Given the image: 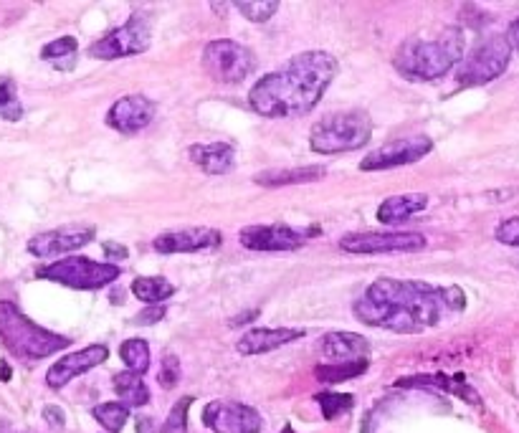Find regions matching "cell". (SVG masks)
<instances>
[{
  "mask_svg": "<svg viewBox=\"0 0 519 433\" xmlns=\"http://www.w3.org/2000/svg\"><path fill=\"white\" fill-rule=\"evenodd\" d=\"M0 433H16L13 431V426L8 421H3V418H0Z\"/></svg>",
  "mask_w": 519,
  "mask_h": 433,
  "instance_id": "43",
  "label": "cell"
},
{
  "mask_svg": "<svg viewBox=\"0 0 519 433\" xmlns=\"http://www.w3.org/2000/svg\"><path fill=\"white\" fill-rule=\"evenodd\" d=\"M368 360H355V363H325L314 370L319 383H345V380L357 378L368 370Z\"/></svg>",
  "mask_w": 519,
  "mask_h": 433,
  "instance_id": "26",
  "label": "cell"
},
{
  "mask_svg": "<svg viewBox=\"0 0 519 433\" xmlns=\"http://www.w3.org/2000/svg\"><path fill=\"white\" fill-rule=\"evenodd\" d=\"M190 160H193L203 173L208 175H226L236 163V150L228 142H208V145L190 147Z\"/></svg>",
  "mask_w": 519,
  "mask_h": 433,
  "instance_id": "20",
  "label": "cell"
},
{
  "mask_svg": "<svg viewBox=\"0 0 519 433\" xmlns=\"http://www.w3.org/2000/svg\"><path fill=\"white\" fill-rule=\"evenodd\" d=\"M322 355L330 363H355V360H368L370 342L355 332H330L322 340Z\"/></svg>",
  "mask_w": 519,
  "mask_h": 433,
  "instance_id": "18",
  "label": "cell"
},
{
  "mask_svg": "<svg viewBox=\"0 0 519 433\" xmlns=\"http://www.w3.org/2000/svg\"><path fill=\"white\" fill-rule=\"evenodd\" d=\"M431 150L433 140L428 135L398 137V140L385 142L383 147H378L368 157H363L360 170H365V173H380V170L403 168V165H413L418 160H423Z\"/></svg>",
  "mask_w": 519,
  "mask_h": 433,
  "instance_id": "11",
  "label": "cell"
},
{
  "mask_svg": "<svg viewBox=\"0 0 519 433\" xmlns=\"http://www.w3.org/2000/svg\"><path fill=\"white\" fill-rule=\"evenodd\" d=\"M44 418H46V421H49L54 428H64V423H66L64 411H61L59 406H46V408H44Z\"/></svg>",
  "mask_w": 519,
  "mask_h": 433,
  "instance_id": "37",
  "label": "cell"
},
{
  "mask_svg": "<svg viewBox=\"0 0 519 433\" xmlns=\"http://www.w3.org/2000/svg\"><path fill=\"white\" fill-rule=\"evenodd\" d=\"M163 388H175V383L180 380V360L175 355H165L163 365H160V375H157Z\"/></svg>",
  "mask_w": 519,
  "mask_h": 433,
  "instance_id": "35",
  "label": "cell"
},
{
  "mask_svg": "<svg viewBox=\"0 0 519 433\" xmlns=\"http://www.w3.org/2000/svg\"><path fill=\"white\" fill-rule=\"evenodd\" d=\"M337 69L340 64L327 51H304L292 56L282 69L261 76L251 87V109L266 120H289L309 114L330 89Z\"/></svg>",
  "mask_w": 519,
  "mask_h": 433,
  "instance_id": "2",
  "label": "cell"
},
{
  "mask_svg": "<svg viewBox=\"0 0 519 433\" xmlns=\"http://www.w3.org/2000/svg\"><path fill=\"white\" fill-rule=\"evenodd\" d=\"M203 69L221 84H241L256 69V56L238 41L218 38L203 49Z\"/></svg>",
  "mask_w": 519,
  "mask_h": 433,
  "instance_id": "8",
  "label": "cell"
},
{
  "mask_svg": "<svg viewBox=\"0 0 519 433\" xmlns=\"http://www.w3.org/2000/svg\"><path fill=\"white\" fill-rule=\"evenodd\" d=\"M114 393L127 408H140L150 403V388L145 385L142 375L132 373V370L114 375Z\"/></svg>",
  "mask_w": 519,
  "mask_h": 433,
  "instance_id": "24",
  "label": "cell"
},
{
  "mask_svg": "<svg viewBox=\"0 0 519 433\" xmlns=\"http://www.w3.org/2000/svg\"><path fill=\"white\" fill-rule=\"evenodd\" d=\"M119 355H122V360H125V365L132 370V373L142 375L147 373V368H150V345H147L145 340L132 337V340L122 342Z\"/></svg>",
  "mask_w": 519,
  "mask_h": 433,
  "instance_id": "27",
  "label": "cell"
},
{
  "mask_svg": "<svg viewBox=\"0 0 519 433\" xmlns=\"http://www.w3.org/2000/svg\"><path fill=\"white\" fill-rule=\"evenodd\" d=\"M327 175L322 165H304V168H289V170H264L254 178L256 185L264 188H284V185H302V183H317Z\"/></svg>",
  "mask_w": 519,
  "mask_h": 433,
  "instance_id": "22",
  "label": "cell"
},
{
  "mask_svg": "<svg viewBox=\"0 0 519 433\" xmlns=\"http://www.w3.org/2000/svg\"><path fill=\"white\" fill-rule=\"evenodd\" d=\"M152 38V21L145 13H132L130 21L125 26L114 28L112 33H107L104 38L94 41L89 46V56L92 59H125V56H137L145 54L150 49Z\"/></svg>",
  "mask_w": 519,
  "mask_h": 433,
  "instance_id": "9",
  "label": "cell"
},
{
  "mask_svg": "<svg viewBox=\"0 0 519 433\" xmlns=\"http://www.w3.org/2000/svg\"><path fill=\"white\" fill-rule=\"evenodd\" d=\"M11 375H13L11 365L0 363V380H3V383H8V380H11Z\"/></svg>",
  "mask_w": 519,
  "mask_h": 433,
  "instance_id": "41",
  "label": "cell"
},
{
  "mask_svg": "<svg viewBox=\"0 0 519 433\" xmlns=\"http://www.w3.org/2000/svg\"><path fill=\"white\" fill-rule=\"evenodd\" d=\"M0 117L8 122H18L23 117L21 99L11 76H0Z\"/></svg>",
  "mask_w": 519,
  "mask_h": 433,
  "instance_id": "28",
  "label": "cell"
},
{
  "mask_svg": "<svg viewBox=\"0 0 519 433\" xmlns=\"http://www.w3.org/2000/svg\"><path fill=\"white\" fill-rule=\"evenodd\" d=\"M119 274H122V269L112 264V261H92L87 256L51 261V264L41 266L36 271L38 279L64 284V287L71 289H84V292L109 287L112 282H117Z\"/></svg>",
  "mask_w": 519,
  "mask_h": 433,
  "instance_id": "6",
  "label": "cell"
},
{
  "mask_svg": "<svg viewBox=\"0 0 519 433\" xmlns=\"http://www.w3.org/2000/svg\"><path fill=\"white\" fill-rule=\"evenodd\" d=\"M203 423L213 433H259L264 418L256 408L236 401H213L203 411Z\"/></svg>",
  "mask_w": 519,
  "mask_h": 433,
  "instance_id": "13",
  "label": "cell"
},
{
  "mask_svg": "<svg viewBox=\"0 0 519 433\" xmlns=\"http://www.w3.org/2000/svg\"><path fill=\"white\" fill-rule=\"evenodd\" d=\"M223 244V233L216 228H180V231L160 233L152 241V249L160 254H198V251L218 249Z\"/></svg>",
  "mask_w": 519,
  "mask_h": 433,
  "instance_id": "16",
  "label": "cell"
},
{
  "mask_svg": "<svg viewBox=\"0 0 519 433\" xmlns=\"http://www.w3.org/2000/svg\"><path fill=\"white\" fill-rule=\"evenodd\" d=\"M509 61H512V46L507 36H489L456 66V82L461 87H482L499 79L507 71Z\"/></svg>",
  "mask_w": 519,
  "mask_h": 433,
  "instance_id": "7",
  "label": "cell"
},
{
  "mask_svg": "<svg viewBox=\"0 0 519 433\" xmlns=\"http://www.w3.org/2000/svg\"><path fill=\"white\" fill-rule=\"evenodd\" d=\"M426 236L416 231H388V233H347L340 239V249L347 254H413L426 249Z\"/></svg>",
  "mask_w": 519,
  "mask_h": 433,
  "instance_id": "10",
  "label": "cell"
},
{
  "mask_svg": "<svg viewBox=\"0 0 519 433\" xmlns=\"http://www.w3.org/2000/svg\"><path fill=\"white\" fill-rule=\"evenodd\" d=\"M317 233V228L287 226V223H269V226H246L238 233L241 246L249 251H297L307 244V239Z\"/></svg>",
  "mask_w": 519,
  "mask_h": 433,
  "instance_id": "12",
  "label": "cell"
},
{
  "mask_svg": "<svg viewBox=\"0 0 519 433\" xmlns=\"http://www.w3.org/2000/svg\"><path fill=\"white\" fill-rule=\"evenodd\" d=\"M256 314H259V312H251V314H238V317H236V320L231 322V325L236 327V325H244V322H251L249 317H256Z\"/></svg>",
  "mask_w": 519,
  "mask_h": 433,
  "instance_id": "42",
  "label": "cell"
},
{
  "mask_svg": "<svg viewBox=\"0 0 519 433\" xmlns=\"http://www.w3.org/2000/svg\"><path fill=\"white\" fill-rule=\"evenodd\" d=\"M132 294L142 299L145 304L160 307V302L170 299L175 294V287L163 277H140L132 282Z\"/></svg>",
  "mask_w": 519,
  "mask_h": 433,
  "instance_id": "25",
  "label": "cell"
},
{
  "mask_svg": "<svg viewBox=\"0 0 519 433\" xmlns=\"http://www.w3.org/2000/svg\"><path fill=\"white\" fill-rule=\"evenodd\" d=\"M373 135V120L363 109L327 114L325 120L314 122L309 132V147L317 155H337V152H352L368 145Z\"/></svg>",
  "mask_w": 519,
  "mask_h": 433,
  "instance_id": "5",
  "label": "cell"
},
{
  "mask_svg": "<svg viewBox=\"0 0 519 433\" xmlns=\"http://www.w3.org/2000/svg\"><path fill=\"white\" fill-rule=\"evenodd\" d=\"M104 254H107V259H112V264H114V261L127 259V249H125V246L114 244V241H104Z\"/></svg>",
  "mask_w": 519,
  "mask_h": 433,
  "instance_id": "38",
  "label": "cell"
},
{
  "mask_svg": "<svg viewBox=\"0 0 519 433\" xmlns=\"http://www.w3.org/2000/svg\"><path fill=\"white\" fill-rule=\"evenodd\" d=\"M466 307L459 287H436L428 282L378 279L352 304V314L368 327L418 335L438 327Z\"/></svg>",
  "mask_w": 519,
  "mask_h": 433,
  "instance_id": "1",
  "label": "cell"
},
{
  "mask_svg": "<svg viewBox=\"0 0 519 433\" xmlns=\"http://www.w3.org/2000/svg\"><path fill=\"white\" fill-rule=\"evenodd\" d=\"M92 413L109 433L122 431L127 423V418H130V408L122 406V403H102V406L94 408Z\"/></svg>",
  "mask_w": 519,
  "mask_h": 433,
  "instance_id": "30",
  "label": "cell"
},
{
  "mask_svg": "<svg viewBox=\"0 0 519 433\" xmlns=\"http://www.w3.org/2000/svg\"><path fill=\"white\" fill-rule=\"evenodd\" d=\"M155 102L142 94H127L117 99L107 112V125L122 135H137L155 120Z\"/></svg>",
  "mask_w": 519,
  "mask_h": 433,
  "instance_id": "15",
  "label": "cell"
},
{
  "mask_svg": "<svg viewBox=\"0 0 519 433\" xmlns=\"http://www.w3.org/2000/svg\"><path fill=\"white\" fill-rule=\"evenodd\" d=\"M107 355H109L107 345H89L79 352H71V355L61 358L59 363L51 365L49 373H46V385L54 390L64 388V385H69L71 380L79 378V375L99 368V365L107 360Z\"/></svg>",
  "mask_w": 519,
  "mask_h": 433,
  "instance_id": "17",
  "label": "cell"
},
{
  "mask_svg": "<svg viewBox=\"0 0 519 433\" xmlns=\"http://www.w3.org/2000/svg\"><path fill=\"white\" fill-rule=\"evenodd\" d=\"M494 239L504 246H517L519 249V216L504 218L494 231Z\"/></svg>",
  "mask_w": 519,
  "mask_h": 433,
  "instance_id": "34",
  "label": "cell"
},
{
  "mask_svg": "<svg viewBox=\"0 0 519 433\" xmlns=\"http://www.w3.org/2000/svg\"><path fill=\"white\" fill-rule=\"evenodd\" d=\"M165 317V307H150L145 312H140L135 317V325H155L157 320H163Z\"/></svg>",
  "mask_w": 519,
  "mask_h": 433,
  "instance_id": "36",
  "label": "cell"
},
{
  "mask_svg": "<svg viewBox=\"0 0 519 433\" xmlns=\"http://www.w3.org/2000/svg\"><path fill=\"white\" fill-rule=\"evenodd\" d=\"M284 433H294V431H292V428H289V426H287V428H284Z\"/></svg>",
  "mask_w": 519,
  "mask_h": 433,
  "instance_id": "44",
  "label": "cell"
},
{
  "mask_svg": "<svg viewBox=\"0 0 519 433\" xmlns=\"http://www.w3.org/2000/svg\"><path fill=\"white\" fill-rule=\"evenodd\" d=\"M94 236H97L94 226H61L33 236L28 241V254L38 256V259H54V256L69 254V251L92 244Z\"/></svg>",
  "mask_w": 519,
  "mask_h": 433,
  "instance_id": "14",
  "label": "cell"
},
{
  "mask_svg": "<svg viewBox=\"0 0 519 433\" xmlns=\"http://www.w3.org/2000/svg\"><path fill=\"white\" fill-rule=\"evenodd\" d=\"M428 195L423 193H408V195H393L388 201L380 203L378 208V221L385 226H398V223L408 221L416 213L426 211Z\"/></svg>",
  "mask_w": 519,
  "mask_h": 433,
  "instance_id": "21",
  "label": "cell"
},
{
  "mask_svg": "<svg viewBox=\"0 0 519 433\" xmlns=\"http://www.w3.org/2000/svg\"><path fill=\"white\" fill-rule=\"evenodd\" d=\"M190 406H193V398L190 396L180 398V401L173 406V411H170L168 421H165L163 428H160V433H188Z\"/></svg>",
  "mask_w": 519,
  "mask_h": 433,
  "instance_id": "33",
  "label": "cell"
},
{
  "mask_svg": "<svg viewBox=\"0 0 519 433\" xmlns=\"http://www.w3.org/2000/svg\"><path fill=\"white\" fill-rule=\"evenodd\" d=\"M302 335L304 330H294V327H282V330H266V327H259V330L246 332V335L238 340L236 350L241 352V355H264V352H271L276 350V347L299 340Z\"/></svg>",
  "mask_w": 519,
  "mask_h": 433,
  "instance_id": "19",
  "label": "cell"
},
{
  "mask_svg": "<svg viewBox=\"0 0 519 433\" xmlns=\"http://www.w3.org/2000/svg\"><path fill=\"white\" fill-rule=\"evenodd\" d=\"M401 388H436V390H446V393H454V396L466 398L469 403L479 406V396H476V390L466 385L464 378H446V375H418V378H401L398 380Z\"/></svg>",
  "mask_w": 519,
  "mask_h": 433,
  "instance_id": "23",
  "label": "cell"
},
{
  "mask_svg": "<svg viewBox=\"0 0 519 433\" xmlns=\"http://www.w3.org/2000/svg\"><path fill=\"white\" fill-rule=\"evenodd\" d=\"M507 41L512 46V51H519V18H514L507 28Z\"/></svg>",
  "mask_w": 519,
  "mask_h": 433,
  "instance_id": "39",
  "label": "cell"
},
{
  "mask_svg": "<svg viewBox=\"0 0 519 433\" xmlns=\"http://www.w3.org/2000/svg\"><path fill=\"white\" fill-rule=\"evenodd\" d=\"M137 433H155V421L152 418H140L137 421Z\"/></svg>",
  "mask_w": 519,
  "mask_h": 433,
  "instance_id": "40",
  "label": "cell"
},
{
  "mask_svg": "<svg viewBox=\"0 0 519 433\" xmlns=\"http://www.w3.org/2000/svg\"><path fill=\"white\" fill-rule=\"evenodd\" d=\"M76 49H79V44H76L74 36H61V38H56V41H51V44H46L44 49H41V59L54 61L59 69H66L64 59H69L71 64H74Z\"/></svg>",
  "mask_w": 519,
  "mask_h": 433,
  "instance_id": "29",
  "label": "cell"
},
{
  "mask_svg": "<svg viewBox=\"0 0 519 433\" xmlns=\"http://www.w3.org/2000/svg\"><path fill=\"white\" fill-rule=\"evenodd\" d=\"M464 46V31L459 26H451L433 41L408 38L395 54L393 64L408 82H436L464 61Z\"/></svg>",
  "mask_w": 519,
  "mask_h": 433,
  "instance_id": "3",
  "label": "cell"
},
{
  "mask_svg": "<svg viewBox=\"0 0 519 433\" xmlns=\"http://www.w3.org/2000/svg\"><path fill=\"white\" fill-rule=\"evenodd\" d=\"M317 403L319 408H322V416H325L327 421L337 418L340 413H347L352 406H355L352 396H342V393H319Z\"/></svg>",
  "mask_w": 519,
  "mask_h": 433,
  "instance_id": "32",
  "label": "cell"
},
{
  "mask_svg": "<svg viewBox=\"0 0 519 433\" xmlns=\"http://www.w3.org/2000/svg\"><path fill=\"white\" fill-rule=\"evenodd\" d=\"M236 11L251 23H266L279 11V3L276 0H238Z\"/></svg>",
  "mask_w": 519,
  "mask_h": 433,
  "instance_id": "31",
  "label": "cell"
},
{
  "mask_svg": "<svg viewBox=\"0 0 519 433\" xmlns=\"http://www.w3.org/2000/svg\"><path fill=\"white\" fill-rule=\"evenodd\" d=\"M0 342L11 355L21 360H44L66 350L71 345L69 337L38 327L13 302L0 299Z\"/></svg>",
  "mask_w": 519,
  "mask_h": 433,
  "instance_id": "4",
  "label": "cell"
}]
</instances>
